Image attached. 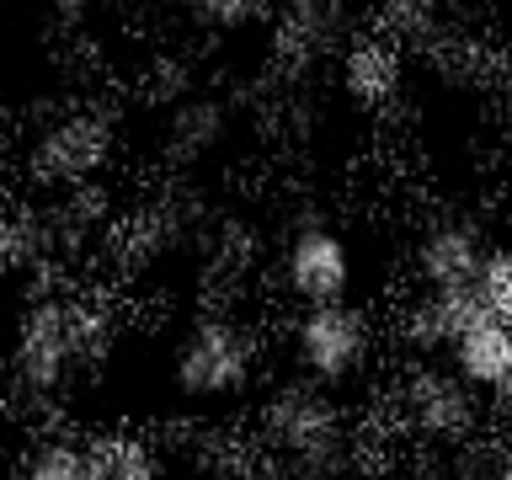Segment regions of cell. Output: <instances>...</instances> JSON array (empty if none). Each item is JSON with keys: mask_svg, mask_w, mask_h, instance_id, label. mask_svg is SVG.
<instances>
[{"mask_svg": "<svg viewBox=\"0 0 512 480\" xmlns=\"http://www.w3.org/2000/svg\"><path fill=\"white\" fill-rule=\"evenodd\" d=\"M112 347V315L96 294H38L16 315L6 384L27 406H54Z\"/></svg>", "mask_w": 512, "mask_h": 480, "instance_id": "cell-1", "label": "cell"}, {"mask_svg": "<svg viewBox=\"0 0 512 480\" xmlns=\"http://www.w3.org/2000/svg\"><path fill=\"white\" fill-rule=\"evenodd\" d=\"M0 368H6V358H0Z\"/></svg>", "mask_w": 512, "mask_h": 480, "instance_id": "cell-21", "label": "cell"}, {"mask_svg": "<svg viewBox=\"0 0 512 480\" xmlns=\"http://www.w3.org/2000/svg\"><path fill=\"white\" fill-rule=\"evenodd\" d=\"M486 235L464 219H438L416 240V278L427 288H470L480 262H486Z\"/></svg>", "mask_w": 512, "mask_h": 480, "instance_id": "cell-10", "label": "cell"}, {"mask_svg": "<svg viewBox=\"0 0 512 480\" xmlns=\"http://www.w3.org/2000/svg\"><path fill=\"white\" fill-rule=\"evenodd\" d=\"M224 139V107L219 102H182L166 118V150L176 160H203Z\"/></svg>", "mask_w": 512, "mask_h": 480, "instance_id": "cell-14", "label": "cell"}, {"mask_svg": "<svg viewBox=\"0 0 512 480\" xmlns=\"http://www.w3.org/2000/svg\"><path fill=\"white\" fill-rule=\"evenodd\" d=\"M96 454H102L107 480H166V464H160V448L139 432H102L96 438Z\"/></svg>", "mask_w": 512, "mask_h": 480, "instance_id": "cell-15", "label": "cell"}, {"mask_svg": "<svg viewBox=\"0 0 512 480\" xmlns=\"http://www.w3.org/2000/svg\"><path fill=\"white\" fill-rule=\"evenodd\" d=\"M400 411H406V422L416 432H427V438H464V432H475L480 422V400L475 390L464 384L454 368H411L406 379H400Z\"/></svg>", "mask_w": 512, "mask_h": 480, "instance_id": "cell-7", "label": "cell"}, {"mask_svg": "<svg viewBox=\"0 0 512 480\" xmlns=\"http://www.w3.org/2000/svg\"><path fill=\"white\" fill-rule=\"evenodd\" d=\"M400 80H406V64H400V48L390 38H358L347 43L342 54V91L358 107H390Z\"/></svg>", "mask_w": 512, "mask_h": 480, "instance_id": "cell-12", "label": "cell"}, {"mask_svg": "<svg viewBox=\"0 0 512 480\" xmlns=\"http://www.w3.org/2000/svg\"><path fill=\"white\" fill-rule=\"evenodd\" d=\"M475 294H480V310L496 315V320H512V246H491L486 262L475 272Z\"/></svg>", "mask_w": 512, "mask_h": 480, "instance_id": "cell-16", "label": "cell"}, {"mask_svg": "<svg viewBox=\"0 0 512 480\" xmlns=\"http://www.w3.org/2000/svg\"><path fill=\"white\" fill-rule=\"evenodd\" d=\"M262 438L278 459H288L304 475H331L342 470L347 454V416L331 400L326 384L315 379H288L267 395L262 406Z\"/></svg>", "mask_w": 512, "mask_h": 480, "instance_id": "cell-2", "label": "cell"}, {"mask_svg": "<svg viewBox=\"0 0 512 480\" xmlns=\"http://www.w3.org/2000/svg\"><path fill=\"white\" fill-rule=\"evenodd\" d=\"M448 368L470 384L475 395H507L512 390V320L480 315L475 326H464L448 347Z\"/></svg>", "mask_w": 512, "mask_h": 480, "instance_id": "cell-9", "label": "cell"}, {"mask_svg": "<svg viewBox=\"0 0 512 480\" xmlns=\"http://www.w3.org/2000/svg\"><path fill=\"white\" fill-rule=\"evenodd\" d=\"M16 480H107V470H102V454H96V438L43 432L16 459Z\"/></svg>", "mask_w": 512, "mask_h": 480, "instance_id": "cell-13", "label": "cell"}, {"mask_svg": "<svg viewBox=\"0 0 512 480\" xmlns=\"http://www.w3.org/2000/svg\"><path fill=\"white\" fill-rule=\"evenodd\" d=\"M384 6V16H390V22L406 32V27H422V22H432V11L443 6V0H379Z\"/></svg>", "mask_w": 512, "mask_h": 480, "instance_id": "cell-18", "label": "cell"}, {"mask_svg": "<svg viewBox=\"0 0 512 480\" xmlns=\"http://www.w3.org/2000/svg\"><path fill=\"white\" fill-rule=\"evenodd\" d=\"M278 278L304 310L310 304H336L352 288V246L326 224H299L283 246Z\"/></svg>", "mask_w": 512, "mask_h": 480, "instance_id": "cell-6", "label": "cell"}, {"mask_svg": "<svg viewBox=\"0 0 512 480\" xmlns=\"http://www.w3.org/2000/svg\"><path fill=\"white\" fill-rule=\"evenodd\" d=\"M43 6H54L59 16H80V11L91 6V0H43Z\"/></svg>", "mask_w": 512, "mask_h": 480, "instance_id": "cell-20", "label": "cell"}, {"mask_svg": "<svg viewBox=\"0 0 512 480\" xmlns=\"http://www.w3.org/2000/svg\"><path fill=\"white\" fill-rule=\"evenodd\" d=\"M272 27H278V54L288 64H310L342 48L352 11H347V0H278L272 6Z\"/></svg>", "mask_w": 512, "mask_h": 480, "instance_id": "cell-8", "label": "cell"}, {"mask_svg": "<svg viewBox=\"0 0 512 480\" xmlns=\"http://www.w3.org/2000/svg\"><path fill=\"white\" fill-rule=\"evenodd\" d=\"M374 358V320L352 299L336 304H310L294 320V363L304 379L315 384H347L363 374V363Z\"/></svg>", "mask_w": 512, "mask_h": 480, "instance_id": "cell-4", "label": "cell"}, {"mask_svg": "<svg viewBox=\"0 0 512 480\" xmlns=\"http://www.w3.org/2000/svg\"><path fill=\"white\" fill-rule=\"evenodd\" d=\"M496 422H502V464H507V480H512V390L496 395Z\"/></svg>", "mask_w": 512, "mask_h": 480, "instance_id": "cell-19", "label": "cell"}, {"mask_svg": "<svg viewBox=\"0 0 512 480\" xmlns=\"http://www.w3.org/2000/svg\"><path fill=\"white\" fill-rule=\"evenodd\" d=\"M480 315L486 310H480L475 283L470 288H427V294L406 310V320H400V336H406L416 352H448L454 336L464 326H475Z\"/></svg>", "mask_w": 512, "mask_h": 480, "instance_id": "cell-11", "label": "cell"}, {"mask_svg": "<svg viewBox=\"0 0 512 480\" xmlns=\"http://www.w3.org/2000/svg\"><path fill=\"white\" fill-rule=\"evenodd\" d=\"M272 6H278V0H182V11L192 22L214 27V32H240V27L262 22Z\"/></svg>", "mask_w": 512, "mask_h": 480, "instance_id": "cell-17", "label": "cell"}, {"mask_svg": "<svg viewBox=\"0 0 512 480\" xmlns=\"http://www.w3.org/2000/svg\"><path fill=\"white\" fill-rule=\"evenodd\" d=\"M112 160V118L96 107L59 112L32 144V176L54 187H86Z\"/></svg>", "mask_w": 512, "mask_h": 480, "instance_id": "cell-5", "label": "cell"}, {"mask_svg": "<svg viewBox=\"0 0 512 480\" xmlns=\"http://www.w3.org/2000/svg\"><path fill=\"white\" fill-rule=\"evenodd\" d=\"M256 352L262 347H256L251 326H240L235 315H198L171 358V384L182 400H198V406L230 400L251 384Z\"/></svg>", "mask_w": 512, "mask_h": 480, "instance_id": "cell-3", "label": "cell"}]
</instances>
